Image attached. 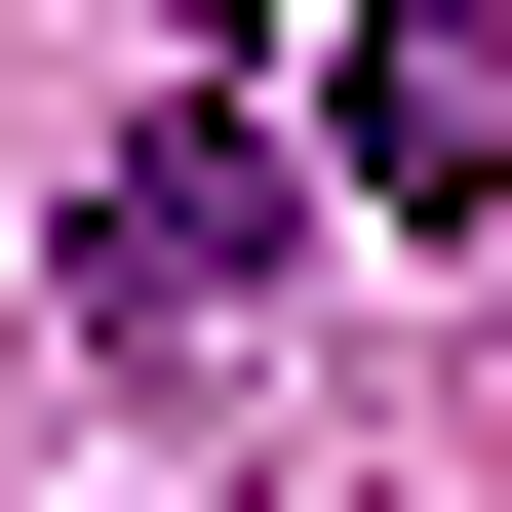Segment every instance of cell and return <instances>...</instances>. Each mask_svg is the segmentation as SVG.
Returning <instances> with one entry per match:
<instances>
[{"instance_id": "1", "label": "cell", "mask_w": 512, "mask_h": 512, "mask_svg": "<svg viewBox=\"0 0 512 512\" xmlns=\"http://www.w3.org/2000/svg\"><path fill=\"white\" fill-rule=\"evenodd\" d=\"M316 158L394 197V237H473V197H512V0H355V40H316Z\"/></svg>"}, {"instance_id": "2", "label": "cell", "mask_w": 512, "mask_h": 512, "mask_svg": "<svg viewBox=\"0 0 512 512\" xmlns=\"http://www.w3.org/2000/svg\"><path fill=\"white\" fill-rule=\"evenodd\" d=\"M237 276H276V158H237V119H158L119 197H79V316H119V355H197Z\"/></svg>"}]
</instances>
